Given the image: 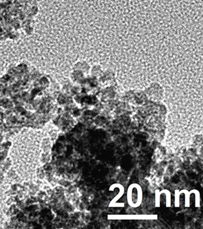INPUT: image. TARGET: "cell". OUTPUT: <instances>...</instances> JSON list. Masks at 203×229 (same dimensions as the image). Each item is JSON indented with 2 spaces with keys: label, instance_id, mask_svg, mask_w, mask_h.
Returning <instances> with one entry per match:
<instances>
[{
  "label": "cell",
  "instance_id": "obj_7",
  "mask_svg": "<svg viewBox=\"0 0 203 229\" xmlns=\"http://www.w3.org/2000/svg\"><path fill=\"white\" fill-rule=\"evenodd\" d=\"M191 193L193 194L195 196V207H201V194H200V192L197 189H192L191 190Z\"/></svg>",
  "mask_w": 203,
  "mask_h": 229
},
{
  "label": "cell",
  "instance_id": "obj_2",
  "mask_svg": "<svg viewBox=\"0 0 203 229\" xmlns=\"http://www.w3.org/2000/svg\"><path fill=\"white\" fill-rule=\"evenodd\" d=\"M116 188L118 189V192L114 197L108 205L109 208H123L125 207L124 202H118V200L121 198L125 194V187L120 183H114L109 187V192H113Z\"/></svg>",
  "mask_w": 203,
  "mask_h": 229
},
{
  "label": "cell",
  "instance_id": "obj_6",
  "mask_svg": "<svg viewBox=\"0 0 203 229\" xmlns=\"http://www.w3.org/2000/svg\"><path fill=\"white\" fill-rule=\"evenodd\" d=\"M164 194L166 196V206L167 208H170L172 206V194L168 189H162Z\"/></svg>",
  "mask_w": 203,
  "mask_h": 229
},
{
  "label": "cell",
  "instance_id": "obj_4",
  "mask_svg": "<svg viewBox=\"0 0 203 229\" xmlns=\"http://www.w3.org/2000/svg\"><path fill=\"white\" fill-rule=\"evenodd\" d=\"M147 93L151 99L160 100L163 97V89L157 84H151L147 89Z\"/></svg>",
  "mask_w": 203,
  "mask_h": 229
},
{
  "label": "cell",
  "instance_id": "obj_8",
  "mask_svg": "<svg viewBox=\"0 0 203 229\" xmlns=\"http://www.w3.org/2000/svg\"><path fill=\"white\" fill-rule=\"evenodd\" d=\"M114 78V75L112 73H107V74L103 75L101 77V81L103 84H107L108 82L111 81Z\"/></svg>",
  "mask_w": 203,
  "mask_h": 229
},
{
  "label": "cell",
  "instance_id": "obj_3",
  "mask_svg": "<svg viewBox=\"0 0 203 229\" xmlns=\"http://www.w3.org/2000/svg\"><path fill=\"white\" fill-rule=\"evenodd\" d=\"M107 219L110 220H120V219H156L157 215H108Z\"/></svg>",
  "mask_w": 203,
  "mask_h": 229
},
{
  "label": "cell",
  "instance_id": "obj_10",
  "mask_svg": "<svg viewBox=\"0 0 203 229\" xmlns=\"http://www.w3.org/2000/svg\"><path fill=\"white\" fill-rule=\"evenodd\" d=\"M155 207L160 208L161 206V193L160 191L157 189L155 191Z\"/></svg>",
  "mask_w": 203,
  "mask_h": 229
},
{
  "label": "cell",
  "instance_id": "obj_9",
  "mask_svg": "<svg viewBox=\"0 0 203 229\" xmlns=\"http://www.w3.org/2000/svg\"><path fill=\"white\" fill-rule=\"evenodd\" d=\"M180 190L176 189L174 191V207L179 208L180 207Z\"/></svg>",
  "mask_w": 203,
  "mask_h": 229
},
{
  "label": "cell",
  "instance_id": "obj_5",
  "mask_svg": "<svg viewBox=\"0 0 203 229\" xmlns=\"http://www.w3.org/2000/svg\"><path fill=\"white\" fill-rule=\"evenodd\" d=\"M180 194L185 195V207L189 208L190 207V196H191V191H188L187 189H182L180 190Z\"/></svg>",
  "mask_w": 203,
  "mask_h": 229
},
{
  "label": "cell",
  "instance_id": "obj_1",
  "mask_svg": "<svg viewBox=\"0 0 203 229\" xmlns=\"http://www.w3.org/2000/svg\"><path fill=\"white\" fill-rule=\"evenodd\" d=\"M126 200L128 205L131 208H138L142 205L143 192L140 185L138 183H132L129 186L126 192Z\"/></svg>",
  "mask_w": 203,
  "mask_h": 229
}]
</instances>
